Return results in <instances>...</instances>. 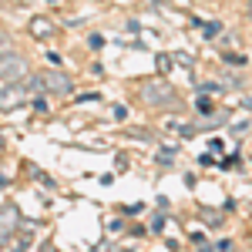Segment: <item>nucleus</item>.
Instances as JSON below:
<instances>
[{"label":"nucleus","mask_w":252,"mask_h":252,"mask_svg":"<svg viewBox=\"0 0 252 252\" xmlns=\"http://www.w3.org/2000/svg\"><path fill=\"white\" fill-rule=\"evenodd\" d=\"M141 101L148 108H175L178 104V94L168 81H145L141 84Z\"/></svg>","instance_id":"obj_1"},{"label":"nucleus","mask_w":252,"mask_h":252,"mask_svg":"<svg viewBox=\"0 0 252 252\" xmlns=\"http://www.w3.org/2000/svg\"><path fill=\"white\" fill-rule=\"evenodd\" d=\"M27 74H31L27 58H20V54H14V51H0V81H7V84H20Z\"/></svg>","instance_id":"obj_2"},{"label":"nucleus","mask_w":252,"mask_h":252,"mask_svg":"<svg viewBox=\"0 0 252 252\" xmlns=\"http://www.w3.org/2000/svg\"><path fill=\"white\" fill-rule=\"evenodd\" d=\"M20 229V212L14 205H0V246H7Z\"/></svg>","instance_id":"obj_3"},{"label":"nucleus","mask_w":252,"mask_h":252,"mask_svg":"<svg viewBox=\"0 0 252 252\" xmlns=\"http://www.w3.org/2000/svg\"><path fill=\"white\" fill-rule=\"evenodd\" d=\"M40 84H44V91H51V94H71V88H74L71 74H64V71H44V74H40Z\"/></svg>","instance_id":"obj_4"},{"label":"nucleus","mask_w":252,"mask_h":252,"mask_svg":"<svg viewBox=\"0 0 252 252\" xmlns=\"http://www.w3.org/2000/svg\"><path fill=\"white\" fill-rule=\"evenodd\" d=\"M24 97H27V88H24V84H14V88L0 91V111H14V108H20Z\"/></svg>","instance_id":"obj_5"},{"label":"nucleus","mask_w":252,"mask_h":252,"mask_svg":"<svg viewBox=\"0 0 252 252\" xmlns=\"http://www.w3.org/2000/svg\"><path fill=\"white\" fill-rule=\"evenodd\" d=\"M31 34H34V37H51V34H54V24L44 20V17H34L31 20Z\"/></svg>","instance_id":"obj_6"},{"label":"nucleus","mask_w":252,"mask_h":252,"mask_svg":"<svg viewBox=\"0 0 252 252\" xmlns=\"http://www.w3.org/2000/svg\"><path fill=\"white\" fill-rule=\"evenodd\" d=\"M172 67V58L168 54H158V71H168Z\"/></svg>","instance_id":"obj_7"},{"label":"nucleus","mask_w":252,"mask_h":252,"mask_svg":"<svg viewBox=\"0 0 252 252\" xmlns=\"http://www.w3.org/2000/svg\"><path fill=\"white\" fill-rule=\"evenodd\" d=\"M198 111H212V101L209 97H198Z\"/></svg>","instance_id":"obj_8"},{"label":"nucleus","mask_w":252,"mask_h":252,"mask_svg":"<svg viewBox=\"0 0 252 252\" xmlns=\"http://www.w3.org/2000/svg\"><path fill=\"white\" fill-rule=\"evenodd\" d=\"M34 111H47V101L44 97H34Z\"/></svg>","instance_id":"obj_9"},{"label":"nucleus","mask_w":252,"mask_h":252,"mask_svg":"<svg viewBox=\"0 0 252 252\" xmlns=\"http://www.w3.org/2000/svg\"><path fill=\"white\" fill-rule=\"evenodd\" d=\"M7 44H10V37H7V34L0 31V47H7Z\"/></svg>","instance_id":"obj_10"},{"label":"nucleus","mask_w":252,"mask_h":252,"mask_svg":"<svg viewBox=\"0 0 252 252\" xmlns=\"http://www.w3.org/2000/svg\"><path fill=\"white\" fill-rule=\"evenodd\" d=\"M249 20H252V0H249Z\"/></svg>","instance_id":"obj_11"},{"label":"nucleus","mask_w":252,"mask_h":252,"mask_svg":"<svg viewBox=\"0 0 252 252\" xmlns=\"http://www.w3.org/2000/svg\"><path fill=\"white\" fill-rule=\"evenodd\" d=\"M202 252H212V249H209V246H205V249H202Z\"/></svg>","instance_id":"obj_12"},{"label":"nucleus","mask_w":252,"mask_h":252,"mask_svg":"<svg viewBox=\"0 0 252 252\" xmlns=\"http://www.w3.org/2000/svg\"><path fill=\"white\" fill-rule=\"evenodd\" d=\"M0 145H3V138H0Z\"/></svg>","instance_id":"obj_13"}]
</instances>
